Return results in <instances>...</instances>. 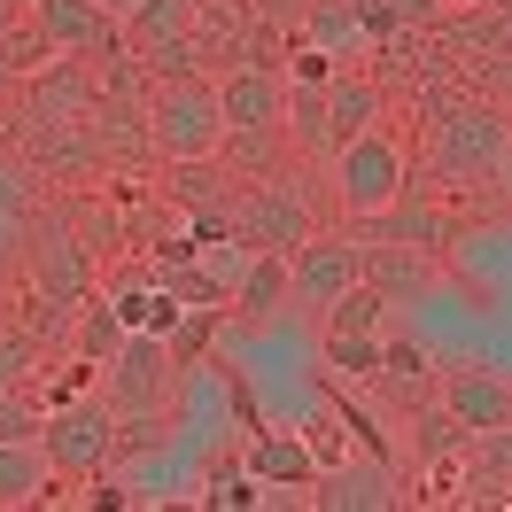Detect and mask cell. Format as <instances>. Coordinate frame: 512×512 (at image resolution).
<instances>
[{"label": "cell", "instance_id": "3", "mask_svg": "<svg viewBox=\"0 0 512 512\" xmlns=\"http://www.w3.org/2000/svg\"><path fill=\"white\" fill-rule=\"evenodd\" d=\"M412 148L396 140L388 125H365L350 132L334 156H326V179H334V202L350 210V218H365V210H381V202H396V194L412 187Z\"/></svg>", "mask_w": 512, "mask_h": 512}, {"label": "cell", "instance_id": "4", "mask_svg": "<svg viewBox=\"0 0 512 512\" xmlns=\"http://www.w3.org/2000/svg\"><path fill=\"white\" fill-rule=\"evenodd\" d=\"M39 450H47L55 481H101L117 466V412H109V396H70V404H55L47 427H39Z\"/></svg>", "mask_w": 512, "mask_h": 512}, {"label": "cell", "instance_id": "18", "mask_svg": "<svg viewBox=\"0 0 512 512\" xmlns=\"http://www.w3.org/2000/svg\"><path fill=\"white\" fill-rule=\"evenodd\" d=\"M233 319L249 326H280L295 311V288H288V256L280 249H249V264H241V280H233Z\"/></svg>", "mask_w": 512, "mask_h": 512}, {"label": "cell", "instance_id": "21", "mask_svg": "<svg viewBox=\"0 0 512 512\" xmlns=\"http://www.w3.org/2000/svg\"><path fill=\"white\" fill-rule=\"evenodd\" d=\"M373 381L388 388V404H396V412H419V404H427V388H435V365H427V350H419L412 334H396V319H388V334H381Z\"/></svg>", "mask_w": 512, "mask_h": 512}, {"label": "cell", "instance_id": "29", "mask_svg": "<svg viewBox=\"0 0 512 512\" xmlns=\"http://www.w3.org/2000/svg\"><path fill=\"white\" fill-rule=\"evenodd\" d=\"M94 8H109V16H125V8H132V0H94Z\"/></svg>", "mask_w": 512, "mask_h": 512}, {"label": "cell", "instance_id": "7", "mask_svg": "<svg viewBox=\"0 0 512 512\" xmlns=\"http://www.w3.org/2000/svg\"><path fill=\"white\" fill-rule=\"evenodd\" d=\"M388 319H396V311H388L365 280H357L350 295H334V303L319 311V350H326V365H334V373H350V381H373V357H381Z\"/></svg>", "mask_w": 512, "mask_h": 512}, {"label": "cell", "instance_id": "14", "mask_svg": "<svg viewBox=\"0 0 512 512\" xmlns=\"http://www.w3.org/2000/svg\"><path fill=\"white\" fill-rule=\"evenodd\" d=\"M39 210H47V179H39L24 156H8V148H0V280H16Z\"/></svg>", "mask_w": 512, "mask_h": 512}, {"label": "cell", "instance_id": "1", "mask_svg": "<svg viewBox=\"0 0 512 512\" xmlns=\"http://www.w3.org/2000/svg\"><path fill=\"white\" fill-rule=\"evenodd\" d=\"M427 132H419V179L435 194H481L489 202L505 194V171H512V125H505V101H481L474 86H458V78H435L427 94Z\"/></svg>", "mask_w": 512, "mask_h": 512}, {"label": "cell", "instance_id": "26", "mask_svg": "<svg viewBox=\"0 0 512 512\" xmlns=\"http://www.w3.org/2000/svg\"><path fill=\"white\" fill-rule=\"evenodd\" d=\"M39 357H47V342L32 326H0V388H24L39 373Z\"/></svg>", "mask_w": 512, "mask_h": 512}, {"label": "cell", "instance_id": "20", "mask_svg": "<svg viewBox=\"0 0 512 512\" xmlns=\"http://www.w3.org/2000/svg\"><path fill=\"white\" fill-rule=\"evenodd\" d=\"M241 474H256L264 489H295V497H303V481L319 474V450L303 443V435H288V427H256Z\"/></svg>", "mask_w": 512, "mask_h": 512}, {"label": "cell", "instance_id": "19", "mask_svg": "<svg viewBox=\"0 0 512 512\" xmlns=\"http://www.w3.org/2000/svg\"><path fill=\"white\" fill-rule=\"evenodd\" d=\"M295 39L319 47V55H334V63H365V55H373V32H365V8H357V0H311V8L295 16Z\"/></svg>", "mask_w": 512, "mask_h": 512}, {"label": "cell", "instance_id": "5", "mask_svg": "<svg viewBox=\"0 0 512 512\" xmlns=\"http://www.w3.org/2000/svg\"><path fill=\"white\" fill-rule=\"evenodd\" d=\"M311 202L295 187V171H256L249 187H233V241L241 249H280L288 256L295 241H311Z\"/></svg>", "mask_w": 512, "mask_h": 512}, {"label": "cell", "instance_id": "17", "mask_svg": "<svg viewBox=\"0 0 512 512\" xmlns=\"http://www.w3.org/2000/svg\"><path fill=\"white\" fill-rule=\"evenodd\" d=\"M319 109H326V140L342 148L350 132H365V125H381V117H388V86L373 78V70L342 63V70L319 86Z\"/></svg>", "mask_w": 512, "mask_h": 512}, {"label": "cell", "instance_id": "12", "mask_svg": "<svg viewBox=\"0 0 512 512\" xmlns=\"http://www.w3.org/2000/svg\"><path fill=\"white\" fill-rule=\"evenodd\" d=\"M443 233H450V210L419 171H412V187L396 194V202H381V210L357 218V241H404V249H427V256L443 249Z\"/></svg>", "mask_w": 512, "mask_h": 512}, {"label": "cell", "instance_id": "13", "mask_svg": "<svg viewBox=\"0 0 512 512\" xmlns=\"http://www.w3.org/2000/svg\"><path fill=\"white\" fill-rule=\"evenodd\" d=\"M303 505L311 512H388V505H404V489H396V474L381 458H342V466H319L303 481Z\"/></svg>", "mask_w": 512, "mask_h": 512}, {"label": "cell", "instance_id": "24", "mask_svg": "<svg viewBox=\"0 0 512 512\" xmlns=\"http://www.w3.org/2000/svg\"><path fill=\"white\" fill-rule=\"evenodd\" d=\"M70 326H78V357H86V365H109L117 342H125V319H117V303H109V295H86Z\"/></svg>", "mask_w": 512, "mask_h": 512}, {"label": "cell", "instance_id": "27", "mask_svg": "<svg viewBox=\"0 0 512 512\" xmlns=\"http://www.w3.org/2000/svg\"><path fill=\"white\" fill-rule=\"evenodd\" d=\"M202 505H218V512H249V505H264V481L233 466V474H218L210 489H202Z\"/></svg>", "mask_w": 512, "mask_h": 512}, {"label": "cell", "instance_id": "23", "mask_svg": "<svg viewBox=\"0 0 512 512\" xmlns=\"http://www.w3.org/2000/svg\"><path fill=\"white\" fill-rule=\"evenodd\" d=\"M39 497H55V466L39 443H0V512H24Z\"/></svg>", "mask_w": 512, "mask_h": 512}, {"label": "cell", "instance_id": "10", "mask_svg": "<svg viewBox=\"0 0 512 512\" xmlns=\"http://www.w3.org/2000/svg\"><path fill=\"white\" fill-rule=\"evenodd\" d=\"M357 264H365V241H342V233H311L288 249V288H295V311L319 319L334 295L357 288Z\"/></svg>", "mask_w": 512, "mask_h": 512}, {"label": "cell", "instance_id": "2", "mask_svg": "<svg viewBox=\"0 0 512 512\" xmlns=\"http://www.w3.org/2000/svg\"><path fill=\"white\" fill-rule=\"evenodd\" d=\"M148 148L163 163H202L225 156V117H218V78H148Z\"/></svg>", "mask_w": 512, "mask_h": 512}, {"label": "cell", "instance_id": "22", "mask_svg": "<svg viewBox=\"0 0 512 512\" xmlns=\"http://www.w3.org/2000/svg\"><path fill=\"white\" fill-rule=\"evenodd\" d=\"M187 24H194V0H132L125 16H117L125 55H156L171 39H187Z\"/></svg>", "mask_w": 512, "mask_h": 512}, {"label": "cell", "instance_id": "16", "mask_svg": "<svg viewBox=\"0 0 512 512\" xmlns=\"http://www.w3.org/2000/svg\"><path fill=\"white\" fill-rule=\"evenodd\" d=\"M357 280L381 295L388 311H404V303H419V295L435 288V256H427V249H404V241H365Z\"/></svg>", "mask_w": 512, "mask_h": 512}, {"label": "cell", "instance_id": "11", "mask_svg": "<svg viewBox=\"0 0 512 512\" xmlns=\"http://www.w3.org/2000/svg\"><path fill=\"white\" fill-rule=\"evenodd\" d=\"M435 412L458 427V435H489V427H512V381L497 365H450L435 381Z\"/></svg>", "mask_w": 512, "mask_h": 512}, {"label": "cell", "instance_id": "6", "mask_svg": "<svg viewBox=\"0 0 512 512\" xmlns=\"http://www.w3.org/2000/svg\"><path fill=\"white\" fill-rule=\"evenodd\" d=\"M450 264V280L474 295L481 311H505V295H512V233H505V210H489V218H450L443 233V249H435Z\"/></svg>", "mask_w": 512, "mask_h": 512}, {"label": "cell", "instance_id": "25", "mask_svg": "<svg viewBox=\"0 0 512 512\" xmlns=\"http://www.w3.org/2000/svg\"><path fill=\"white\" fill-rule=\"evenodd\" d=\"M39 427H47V404L24 388H0V443H39Z\"/></svg>", "mask_w": 512, "mask_h": 512}, {"label": "cell", "instance_id": "15", "mask_svg": "<svg viewBox=\"0 0 512 512\" xmlns=\"http://www.w3.org/2000/svg\"><path fill=\"white\" fill-rule=\"evenodd\" d=\"M94 70L101 63L47 55V70H32V86H24V125H78L94 109Z\"/></svg>", "mask_w": 512, "mask_h": 512}, {"label": "cell", "instance_id": "8", "mask_svg": "<svg viewBox=\"0 0 512 512\" xmlns=\"http://www.w3.org/2000/svg\"><path fill=\"white\" fill-rule=\"evenodd\" d=\"M101 373H109V412H117V419L171 412V381H179V365H171V350H163V334H125L117 357H109Z\"/></svg>", "mask_w": 512, "mask_h": 512}, {"label": "cell", "instance_id": "28", "mask_svg": "<svg viewBox=\"0 0 512 512\" xmlns=\"http://www.w3.org/2000/svg\"><path fill=\"white\" fill-rule=\"evenodd\" d=\"M381 8H388V24H396V32H427V24L443 16V0H381Z\"/></svg>", "mask_w": 512, "mask_h": 512}, {"label": "cell", "instance_id": "9", "mask_svg": "<svg viewBox=\"0 0 512 512\" xmlns=\"http://www.w3.org/2000/svg\"><path fill=\"white\" fill-rule=\"evenodd\" d=\"M24 24L47 39V55H78V63H117L125 32L94 0H24Z\"/></svg>", "mask_w": 512, "mask_h": 512}]
</instances>
